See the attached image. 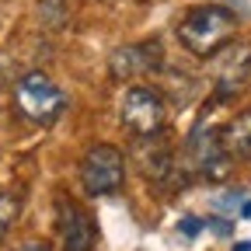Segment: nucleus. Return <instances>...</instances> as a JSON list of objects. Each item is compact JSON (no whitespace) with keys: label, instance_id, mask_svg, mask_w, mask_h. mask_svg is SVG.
Masks as SVG:
<instances>
[{"label":"nucleus","instance_id":"f257e3e1","mask_svg":"<svg viewBox=\"0 0 251 251\" xmlns=\"http://www.w3.org/2000/svg\"><path fill=\"white\" fill-rule=\"evenodd\" d=\"M234 35H237V14H230L220 4L188 7L178 21V42L199 59L216 56L224 46L234 42Z\"/></svg>","mask_w":251,"mask_h":251},{"label":"nucleus","instance_id":"f03ea898","mask_svg":"<svg viewBox=\"0 0 251 251\" xmlns=\"http://www.w3.org/2000/svg\"><path fill=\"white\" fill-rule=\"evenodd\" d=\"M119 119H122V129L136 140L161 136L164 126H168V101H164L161 91H153L147 84H133L122 94Z\"/></svg>","mask_w":251,"mask_h":251},{"label":"nucleus","instance_id":"7ed1b4c3","mask_svg":"<svg viewBox=\"0 0 251 251\" xmlns=\"http://www.w3.org/2000/svg\"><path fill=\"white\" fill-rule=\"evenodd\" d=\"M126 185V153L115 143H94L80 157V188L87 196L101 199L115 196Z\"/></svg>","mask_w":251,"mask_h":251},{"label":"nucleus","instance_id":"20e7f679","mask_svg":"<svg viewBox=\"0 0 251 251\" xmlns=\"http://www.w3.org/2000/svg\"><path fill=\"white\" fill-rule=\"evenodd\" d=\"M230 157L220 143V129L209 122H196V129L185 140V168L188 175H199L206 181H224L230 175Z\"/></svg>","mask_w":251,"mask_h":251},{"label":"nucleus","instance_id":"39448f33","mask_svg":"<svg viewBox=\"0 0 251 251\" xmlns=\"http://www.w3.org/2000/svg\"><path fill=\"white\" fill-rule=\"evenodd\" d=\"M14 105L18 112L28 119V122H39V126H49L59 119V112L67 108V94H63L46 74L31 70L18 80L14 87Z\"/></svg>","mask_w":251,"mask_h":251},{"label":"nucleus","instance_id":"423d86ee","mask_svg":"<svg viewBox=\"0 0 251 251\" xmlns=\"http://www.w3.org/2000/svg\"><path fill=\"white\" fill-rule=\"evenodd\" d=\"M56 234L63 251H94L98 244V230H94V220L87 216V209L80 202H74L67 192L56 199Z\"/></svg>","mask_w":251,"mask_h":251},{"label":"nucleus","instance_id":"0eeeda50","mask_svg":"<svg viewBox=\"0 0 251 251\" xmlns=\"http://www.w3.org/2000/svg\"><path fill=\"white\" fill-rule=\"evenodd\" d=\"M164 63V49L157 39H147V42H129V46H119L108 59V74L115 80H133V77H143V74H153L161 70Z\"/></svg>","mask_w":251,"mask_h":251},{"label":"nucleus","instance_id":"6e6552de","mask_svg":"<svg viewBox=\"0 0 251 251\" xmlns=\"http://www.w3.org/2000/svg\"><path fill=\"white\" fill-rule=\"evenodd\" d=\"M216 56H220L216 59V70H213L216 94H220V98H234V94L248 84V77H251V46L230 42V46L220 49Z\"/></svg>","mask_w":251,"mask_h":251},{"label":"nucleus","instance_id":"1a4fd4ad","mask_svg":"<svg viewBox=\"0 0 251 251\" xmlns=\"http://www.w3.org/2000/svg\"><path fill=\"white\" fill-rule=\"evenodd\" d=\"M220 143L230 161H251V108L237 112L220 126Z\"/></svg>","mask_w":251,"mask_h":251},{"label":"nucleus","instance_id":"9d476101","mask_svg":"<svg viewBox=\"0 0 251 251\" xmlns=\"http://www.w3.org/2000/svg\"><path fill=\"white\" fill-rule=\"evenodd\" d=\"M39 18H42V25H49V28L67 25V21H70L67 0H42V4H39Z\"/></svg>","mask_w":251,"mask_h":251},{"label":"nucleus","instance_id":"9b49d317","mask_svg":"<svg viewBox=\"0 0 251 251\" xmlns=\"http://www.w3.org/2000/svg\"><path fill=\"white\" fill-rule=\"evenodd\" d=\"M18 209H21V199L14 192H0V241L7 237L11 224L18 220Z\"/></svg>","mask_w":251,"mask_h":251},{"label":"nucleus","instance_id":"f8f14e48","mask_svg":"<svg viewBox=\"0 0 251 251\" xmlns=\"http://www.w3.org/2000/svg\"><path fill=\"white\" fill-rule=\"evenodd\" d=\"M178 230H181L185 237H192V234H199V230H202V220H199V216H185L181 224H178Z\"/></svg>","mask_w":251,"mask_h":251},{"label":"nucleus","instance_id":"ddd939ff","mask_svg":"<svg viewBox=\"0 0 251 251\" xmlns=\"http://www.w3.org/2000/svg\"><path fill=\"white\" fill-rule=\"evenodd\" d=\"M14 251H52V248H46V244H21V248H14Z\"/></svg>","mask_w":251,"mask_h":251},{"label":"nucleus","instance_id":"4468645a","mask_svg":"<svg viewBox=\"0 0 251 251\" xmlns=\"http://www.w3.org/2000/svg\"><path fill=\"white\" fill-rule=\"evenodd\" d=\"M241 216H251V202H244V209H241Z\"/></svg>","mask_w":251,"mask_h":251},{"label":"nucleus","instance_id":"2eb2a0df","mask_svg":"<svg viewBox=\"0 0 251 251\" xmlns=\"http://www.w3.org/2000/svg\"><path fill=\"white\" fill-rule=\"evenodd\" d=\"M234 251H251V244H237V248H234Z\"/></svg>","mask_w":251,"mask_h":251}]
</instances>
